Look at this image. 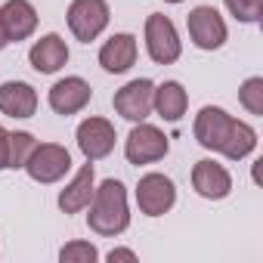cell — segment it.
I'll list each match as a JSON object with an SVG mask.
<instances>
[{
	"instance_id": "obj_1",
	"label": "cell",
	"mask_w": 263,
	"mask_h": 263,
	"mask_svg": "<svg viewBox=\"0 0 263 263\" xmlns=\"http://www.w3.org/2000/svg\"><path fill=\"white\" fill-rule=\"evenodd\" d=\"M195 140L204 149L226 155L229 161H241L257 149V130L245 121H235L217 105H204L195 115Z\"/></svg>"
},
{
	"instance_id": "obj_2",
	"label": "cell",
	"mask_w": 263,
	"mask_h": 263,
	"mask_svg": "<svg viewBox=\"0 0 263 263\" xmlns=\"http://www.w3.org/2000/svg\"><path fill=\"white\" fill-rule=\"evenodd\" d=\"M90 214H87V226L96 235H121L130 226V211H127V189L121 180H105L99 183V189H93L90 198Z\"/></svg>"
},
{
	"instance_id": "obj_3",
	"label": "cell",
	"mask_w": 263,
	"mask_h": 263,
	"mask_svg": "<svg viewBox=\"0 0 263 263\" xmlns=\"http://www.w3.org/2000/svg\"><path fill=\"white\" fill-rule=\"evenodd\" d=\"M167 137L164 130H158L155 124H146L140 121L134 130L127 134V143H124V155L130 164H152V161H161L167 155Z\"/></svg>"
},
{
	"instance_id": "obj_4",
	"label": "cell",
	"mask_w": 263,
	"mask_h": 263,
	"mask_svg": "<svg viewBox=\"0 0 263 263\" xmlns=\"http://www.w3.org/2000/svg\"><path fill=\"white\" fill-rule=\"evenodd\" d=\"M25 171L34 183H59L71 171V155L59 143H41L25 161Z\"/></svg>"
},
{
	"instance_id": "obj_5",
	"label": "cell",
	"mask_w": 263,
	"mask_h": 263,
	"mask_svg": "<svg viewBox=\"0 0 263 263\" xmlns=\"http://www.w3.org/2000/svg\"><path fill=\"white\" fill-rule=\"evenodd\" d=\"M146 50H149L152 62H158V65H171L180 59L183 44H180V34L167 16L152 13L146 19Z\"/></svg>"
},
{
	"instance_id": "obj_6",
	"label": "cell",
	"mask_w": 263,
	"mask_h": 263,
	"mask_svg": "<svg viewBox=\"0 0 263 263\" xmlns=\"http://www.w3.org/2000/svg\"><path fill=\"white\" fill-rule=\"evenodd\" d=\"M108 16L111 13L105 0H74L68 7V28L81 44H90L105 31Z\"/></svg>"
},
{
	"instance_id": "obj_7",
	"label": "cell",
	"mask_w": 263,
	"mask_h": 263,
	"mask_svg": "<svg viewBox=\"0 0 263 263\" xmlns=\"http://www.w3.org/2000/svg\"><path fill=\"white\" fill-rule=\"evenodd\" d=\"M137 204L146 217H164L177 204V186L164 174H146L137 186Z\"/></svg>"
},
{
	"instance_id": "obj_8",
	"label": "cell",
	"mask_w": 263,
	"mask_h": 263,
	"mask_svg": "<svg viewBox=\"0 0 263 263\" xmlns=\"http://www.w3.org/2000/svg\"><path fill=\"white\" fill-rule=\"evenodd\" d=\"M152 96H155V84L149 78H137V81H130L124 84L118 93H115V111L124 118V121H146L152 115Z\"/></svg>"
},
{
	"instance_id": "obj_9",
	"label": "cell",
	"mask_w": 263,
	"mask_h": 263,
	"mask_svg": "<svg viewBox=\"0 0 263 263\" xmlns=\"http://www.w3.org/2000/svg\"><path fill=\"white\" fill-rule=\"evenodd\" d=\"M189 37L198 50H220L226 44V22L214 7H195L186 19Z\"/></svg>"
},
{
	"instance_id": "obj_10",
	"label": "cell",
	"mask_w": 263,
	"mask_h": 263,
	"mask_svg": "<svg viewBox=\"0 0 263 263\" xmlns=\"http://www.w3.org/2000/svg\"><path fill=\"white\" fill-rule=\"evenodd\" d=\"M115 140H118L115 127L105 118H87V121L78 124V149L84 152L87 161H99V158L111 155Z\"/></svg>"
},
{
	"instance_id": "obj_11",
	"label": "cell",
	"mask_w": 263,
	"mask_h": 263,
	"mask_svg": "<svg viewBox=\"0 0 263 263\" xmlns=\"http://www.w3.org/2000/svg\"><path fill=\"white\" fill-rule=\"evenodd\" d=\"M90 96H93V90L84 78H62L50 87V108L56 115L68 118V115H78L81 108H87Z\"/></svg>"
},
{
	"instance_id": "obj_12",
	"label": "cell",
	"mask_w": 263,
	"mask_h": 263,
	"mask_svg": "<svg viewBox=\"0 0 263 263\" xmlns=\"http://www.w3.org/2000/svg\"><path fill=\"white\" fill-rule=\"evenodd\" d=\"M192 186H195V192H198L201 198L220 201V198H226V195L232 192V177H229V171H226L223 164L204 158V161H198V164L192 167Z\"/></svg>"
},
{
	"instance_id": "obj_13",
	"label": "cell",
	"mask_w": 263,
	"mask_h": 263,
	"mask_svg": "<svg viewBox=\"0 0 263 263\" xmlns=\"http://www.w3.org/2000/svg\"><path fill=\"white\" fill-rule=\"evenodd\" d=\"M99 65H102L105 71H111V74L130 71V68L137 65V37L127 34V31L111 34V37L102 44V50H99Z\"/></svg>"
},
{
	"instance_id": "obj_14",
	"label": "cell",
	"mask_w": 263,
	"mask_h": 263,
	"mask_svg": "<svg viewBox=\"0 0 263 263\" xmlns=\"http://www.w3.org/2000/svg\"><path fill=\"white\" fill-rule=\"evenodd\" d=\"M0 22H4V28H7V37L19 44V41L34 34L37 10L28 4V0H7V4L0 7Z\"/></svg>"
},
{
	"instance_id": "obj_15",
	"label": "cell",
	"mask_w": 263,
	"mask_h": 263,
	"mask_svg": "<svg viewBox=\"0 0 263 263\" xmlns=\"http://www.w3.org/2000/svg\"><path fill=\"white\" fill-rule=\"evenodd\" d=\"M0 111L10 118H31L37 111V93L25 81L0 84Z\"/></svg>"
},
{
	"instance_id": "obj_16",
	"label": "cell",
	"mask_w": 263,
	"mask_h": 263,
	"mask_svg": "<svg viewBox=\"0 0 263 263\" xmlns=\"http://www.w3.org/2000/svg\"><path fill=\"white\" fill-rule=\"evenodd\" d=\"M28 62H31V68L41 71V74H56V71L68 62V47H65V41H62L59 34H47V37H41V41L28 50Z\"/></svg>"
},
{
	"instance_id": "obj_17",
	"label": "cell",
	"mask_w": 263,
	"mask_h": 263,
	"mask_svg": "<svg viewBox=\"0 0 263 263\" xmlns=\"http://www.w3.org/2000/svg\"><path fill=\"white\" fill-rule=\"evenodd\" d=\"M93 183H96V174H93V164L87 161V164L74 174V180L59 192V208H62V214H78V211H84V208L90 204V198H93Z\"/></svg>"
},
{
	"instance_id": "obj_18",
	"label": "cell",
	"mask_w": 263,
	"mask_h": 263,
	"mask_svg": "<svg viewBox=\"0 0 263 263\" xmlns=\"http://www.w3.org/2000/svg\"><path fill=\"white\" fill-rule=\"evenodd\" d=\"M186 105H189V96L183 90V84L177 81H164L155 87V96H152V108L164 118V121H180L186 115Z\"/></svg>"
},
{
	"instance_id": "obj_19",
	"label": "cell",
	"mask_w": 263,
	"mask_h": 263,
	"mask_svg": "<svg viewBox=\"0 0 263 263\" xmlns=\"http://www.w3.org/2000/svg\"><path fill=\"white\" fill-rule=\"evenodd\" d=\"M34 146H37V140L31 134H25V130L10 134V167H25V161L34 152Z\"/></svg>"
},
{
	"instance_id": "obj_20",
	"label": "cell",
	"mask_w": 263,
	"mask_h": 263,
	"mask_svg": "<svg viewBox=\"0 0 263 263\" xmlns=\"http://www.w3.org/2000/svg\"><path fill=\"white\" fill-rule=\"evenodd\" d=\"M238 102L251 115H263V78H248L238 90Z\"/></svg>"
},
{
	"instance_id": "obj_21",
	"label": "cell",
	"mask_w": 263,
	"mask_h": 263,
	"mask_svg": "<svg viewBox=\"0 0 263 263\" xmlns=\"http://www.w3.org/2000/svg\"><path fill=\"white\" fill-rule=\"evenodd\" d=\"M99 257V251L90 245V241H68L62 251H59V260L62 263H93Z\"/></svg>"
},
{
	"instance_id": "obj_22",
	"label": "cell",
	"mask_w": 263,
	"mask_h": 263,
	"mask_svg": "<svg viewBox=\"0 0 263 263\" xmlns=\"http://www.w3.org/2000/svg\"><path fill=\"white\" fill-rule=\"evenodd\" d=\"M238 22H257L263 16V0H223Z\"/></svg>"
},
{
	"instance_id": "obj_23",
	"label": "cell",
	"mask_w": 263,
	"mask_h": 263,
	"mask_svg": "<svg viewBox=\"0 0 263 263\" xmlns=\"http://www.w3.org/2000/svg\"><path fill=\"white\" fill-rule=\"evenodd\" d=\"M7 167H10V134L0 124V171H7Z\"/></svg>"
},
{
	"instance_id": "obj_24",
	"label": "cell",
	"mask_w": 263,
	"mask_h": 263,
	"mask_svg": "<svg viewBox=\"0 0 263 263\" xmlns=\"http://www.w3.org/2000/svg\"><path fill=\"white\" fill-rule=\"evenodd\" d=\"M108 260H111V263H118V260L137 263V254H134V251H127V248H115V251H108Z\"/></svg>"
},
{
	"instance_id": "obj_25",
	"label": "cell",
	"mask_w": 263,
	"mask_h": 263,
	"mask_svg": "<svg viewBox=\"0 0 263 263\" xmlns=\"http://www.w3.org/2000/svg\"><path fill=\"white\" fill-rule=\"evenodd\" d=\"M10 44V37H7V28H4V22H0V50H4Z\"/></svg>"
},
{
	"instance_id": "obj_26",
	"label": "cell",
	"mask_w": 263,
	"mask_h": 263,
	"mask_svg": "<svg viewBox=\"0 0 263 263\" xmlns=\"http://www.w3.org/2000/svg\"><path fill=\"white\" fill-rule=\"evenodd\" d=\"M164 4H180V0H164Z\"/></svg>"
}]
</instances>
